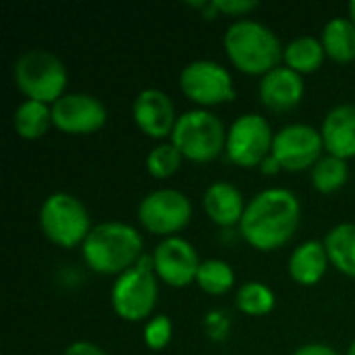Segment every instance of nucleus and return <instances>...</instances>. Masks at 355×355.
Instances as JSON below:
<instances>
[{
  "instance_id": "f03ea898",
  "label": "nucleus",
  "mask_w": 355,
  "mask_h": 355,
  "mask_svg": "<svg viewBox=\"0 0 355 355\" xmlns=\"http://www.w3.org/2000/svg\"><path fill=\"white\" fill-rule=\"evenodd\" d=\"M85 266L102 277H121L144 256L141 233L127 223L106 220L96 225L81 245Z\"/></svg>"
},
{
  "instance_id": "4be33fe9",
  "label": "nucleus",
  "mask_w": 355,
  "mask_h": 355,
  "mask_svg": "<svg viewBox=\"0 0 355 355\" xmlns=\"http://www.w3.org/2000/svg\"><path fill=\"white\" fill-rule=\"evenodd\" d=\"M331 264L345 277L355 279V223H341L324 237Z\"/></svg>"
},
{
  "instance_id": "b1692460",
  "label": "nucleus",
  "mask_w": 355,
  "mask_h": 355,
  "mask_svg": "<svg viewBox=\"0 0 355 355\" xmlns=\"http://www.w3.org/2000/svg\"><path fill=\"white\" fill-rule=\"evenodd\" d=\"M277 306L275 291L260 283V281H248L235 291V308L252 318L268 316Z\"/></svg>"
},
{
  "instance_id": "c756f323",
  "label": "nucleus",
  "mask_w": 355,
  "mask_h": 355,
  "mask_svg": "<svg viewBox=\"0 0 355 355\" xmlns=\"http://www.w3.org/2000/svg\"><path fill=\"white\" fill-rule=\"evenodd\" d=\"M62 355H108L100 345L92 343V341H75L71 343Z\"/></svg>"
},
{
  "instance_id": "cd10ccee",
  "label": "nucleus",
  "mask_w": 355,
  "mask_h": 355,
  "mask_svg": "<svg viewBox=\"0 0 355 355\" xmlns=\"http://www.w3.org/2000/svg\"><path fill=\"white\" fill-rule=\"evenodd\" d=\"M204 331L212 341H225L231 331V320L223 310H210L204 318Z\"/></svg>"
},
{
  "instance_id": "0eeeda50",
  "label": "nucleus",
  "mask_w": 355,
  "mask_h": 355,
  "mask_svg": "<svg viewBox=\"0 0 355 355\" xmlns=\"http://www.w3.org/2000/svg\"><path fill=\"white\" fill-rule=\"evenodd\" d=\"M40 229L44 237L62 250L81 248L94 229L83 202L67 191L50 193L40 206Z\"/></svg>"
},
{
  "instance_id": "72a5a7b5",
  "label": "nucleus",
  "mask_w": 355,
  "mask_h": 355,
  "mask_svg": "<svg viewBox=\"0 0 355 355\" xmlns=\"http://www.w3.org/2000/svg\"><path fill=\"white\" fill-rule=\"evenodd\" d=\"M345 355H355V339L352 341V345H349V349H347V354Z\"/></svg>"
},
{
  "instance_id": "412c9836",
  "label": "nucleus",
  "mask_w": 355,
  "mask_h": 355,
  "mask_svg": "<svg viewBox=\"0 0 355 355\" xmlns=\"http://www.w3.org/2000/svg\"><path fill=\"white\" fill-rule=\"evenodd\" d=\"M52 125V106L35 100H23L12 114V129L25 141H35L48 133Z\"/></svg>"
},
{
  "instance_id": "f8f14e48",
  "label": "nucleus",
  "mask_w": 355,
  "mask_h": 355,
  "mask_svg": "<svg viewBox=\"0 0 355 355\" xmlns=\"http://www.w3.org/2000/svg\"><path fill=\"white\" fill-rule=\"evenodd\" d=\"M108 121L104 102L92 94L67 92L52 104V125L67 135H92L98 133Z\"/></svg>"
},
{
  "instance_id": "f257e3e1",
  "label": "nucleus",
  "mask_w": 355,
  "mask_h": 355,
  "mask_svg": "<svg viewBox=\"0 0 355 355\" xmlns=\"http://www.w3.org/2000/svg\"><path fill=\"white\" fill-rule=\"evenodd\" d=\"M300 225V198L287 187H266L248 202L237 229L250 248L258 252H277L295 237Z\"/></svg>"
},
{
  "instance_id": "6e6552de",
  "label": "nucleus",
  "mask_w": 355,
  "mask_h": 355,
  "mask_svg": "<svg viewBox=\"0 0 355 355\" xmlns=\"http://www.w3.org/2000/svg\"><path fill=\"white\" fill-rule=\"evenodd\" d=\"M193 216L191 200L173 187H160L141 198L137 204L139 225L156 237H177Z\"/></svg>"
},
{
  "instance_id": "473e14b6",
  "label": "nucleus",
  "mask_w": 355,
  "mask_h": 355,
  "mask_svg": "<svg viewBox=\"0 0 355 355\" xmlns=\"http://www.w3.org/2000/svg\"><path fill=\"white\" fill-rule=\"evenodd\" d=\"M347 10H349V19H352V23L355 25V0L354 2H349V8H347Z\"/></svg>"
},
{
  "instance_id": "aec40b11",
  "label": "nucleus",
  "mask_w": 355,
  "mask_h": 355,
  "mask_svg": "<svg viewBox=\"0 0 355 355\" xmlns=\"http://www.w3.org/2000/svg\"><path fill=\"white\" fill-rule=\"evenodd\" d=\"M327 58V52H324V46L318 37L314 35H300V37H293L287 46H285V52H283V64L295 73H300L302 77L304 75H312L316 73L322 62Z\"/></svg>"
},
{
  "instance_id": "9b49d317",
  "label": "nucleus",
  "mask_w": 355,
  "mask_h": 355,
  "mask_svg": "<svg viewBox=\"0 0 355 355\" xmlns=\"http://www.w3.org/2000/svg\"><path fill=\"white\" fill-rule=\"evenodd\" d=\"M324 154L320 129L308 123H289L275 131L272 156L287 173L312 171Z\"/></svg>"
},
{
  "instance_id": "39448f33",
  "label": "nucleus",
  "mask_w": 355,
  "mask_h": 355,
  "mask_svg": "<svg viewBox=\"0 0 355 355\" xmlns=\"http://www.w3.org/2000/svg\"><path fill=\"white\" fill-rule=\"evenodd\" d=\"M168 141H173L185 160L208 164L225 154L227 129L214 112L206 108H191L179 114Z\"/></svg>"
},
{
  "instance_id": "2eb2a0df",
  "label": "nucleus",
  "mask_w": 355,
  "mask_h": 355,
  "mask_svg": "<svg viewBox=\"0 0 355 355\" xmlns=\"http://www.w3.org/2000/svg\"><path fill=\"white\" fill-rule=\"evenodd\" d=\"M306 83L304 77L285 64L266 73L258 83V98L264 108L272 112H289L304 100Z\"/></svg>"
},
{
  "instance_id": "1a4fd4ad",
  "label": "nucleus",
  "mask_w": 355,
  "mask_h": 355,
  "mask_svg": "<svg viewBox=\"0 0 355 355\" xmlns=\"http://www.w3.org/2000/svg\"><path fill=\"white\" fill-rule=\"evenodd\" d=\"M179 87L183 96L198 108H212L227 104L235 98L233 75L227 67L216 60L200 58L191 60L181 69Z\"/></svg>"
},
{
  "instance_id": "423d86ee",
  "label": "nucleus",
  "mask_w": 355,
  "mask_h": 355,
  "mask_svg": "<svg viewBox=\"0 0 355 355\" xmlns=\"http://www.w3.org/2000/svg\"><path fill=\"white\" fill-rule=\"evenodd\" d=\"M158 277L154 272L152 256L141 260L127 272L114 279L110 287V306L125 322H148L158 304Z\"/></svg>"
},
{
  "instance_id": "a878e982",
  "label": "nucleus",
  "mask_w": 355,
  "mask_h": 355,
  "mask_svg": "<svg viewBox=\"0 0 355 355\" xmlns=\"http://www.w3.org/2000/svg\"><path fill=\"white\" fill-rule=\"evenodd\" d=\"M181 152L173 146V141H160L146 156V171L154 179H171L183 164Z\"/></svg>"
},
{
  "instance_id": "393cba45",
  "label": "nucleus",
  "mask_w": 355,
  "mask_h": 355,
  "mask_svg": "<svg viewBox=\"0 0 355 355\" xmlns=\"http://www.w3.org/2000/svg\"><path fill=\"white\" fill-rule=\"evenodd\" d=\"M196 285L206 295H214V297L216 295H225L235 285V270L231 268L229 262L218 260V258L202 260L198 277H196Z\"/></svg>"
},
{
  "instance_id": "ddd939ff",
  "label": "nucleus",
  "mask_w": 355,
  "mask_h": 355,
  "mask_svg": "<svg viewBox=\"0 0 355 355\" xmlns=\"http://www.w3.org/2000/svg\"><path fill=\"white\" fill-rule=\"evenodd\" d=\"M152 262L158 281L173 289H183L196 283L202 264L193 243L181 235L162 239L152 252Z\"/></svg>"
},
{
  "instance_id": "c85d7f7f",
  "label": "nucleus",
  "mask_w": 355,
  "mask_h": 355,
  "mask_svg": "<svg viewBox=\"0 0 355 355\" xmlns=\"http://www.w3.org/2000/svg\"><path fill=\"white\" fill-rule=\"evenodd\" d=\"M212 2L218 15H227V17H245L260 6L258 0H212Z\"/></svg>"
},
{
  "instance_id": "5701e85b",
  "label": "nucleus",
  "mask_w": 355,
  "mask_h": 355,
  "mask_svg": "<svg viewBox=\"0 0 355 355\" xmlns=\"http://www.w3.org/2000/svg\"><path fill=\"white\" fill-rule=\"evenodd\" d=\"M310 179H312V187L318 193L331 196L337 193L339 189H343L349 181V166L347 160H341L337 156L324 154L314 168L310 171Z\"/></svg>"
},
{
  "instance_id": "4468645a",
  "label": "nucleus",
  "mask_w": 355,
  "mask_h": 355,
  "mask_svg": "<svg viewBox=\"0 0 355 355\" xmlns=\"http://www.w3.org/2000/svg\"><path fill=\"white\" fill-rule=\"evenodd\" d=\"M131 116L135 127L150 139L166 141L177 125V110L171 96L156 87L141 89L131 106Z\"/></svg>"
},
{
  "instance_id": "20e7f679",
  "label": "nucleus",
  "mask_w": 355,
  "mask_h": 355,
  "mask_svg": "<svg viewBox=\"0 0 355 355\" xmlns=\"http://www.w3.org/2000/svg\"><path fill=\"white\" fill-rule=\"evenodd\" d=\"M12 81L25 100L54 104L67 94L69 73L64 62L42 48L23 52L12 64Z\"/></svg>"
},
{
  "instance_id": "a211bd4d",
  "label": "nucleus",
  "mask_w": 355,
  "mask_h": 355,
  "mask_svg": "<svg viewBox=\"0 0 355 355\" xmlns=\"http://www.w3.org/2000/svg\"><path fill=\"white\" fill-rule=\"evenodd\" d=\"M329 266H331L329 252L324 248V241H318V239H308L300 243L291 252L289 262H287L291 281L302 287L318 285L324 279Z\"/></svg>"
},
{
  "instance_id": "f3484780",
  "label": "nucleus",
  "mask_w": 355,
  "mask_h": 355,
  "mask_svg": "<svg viewBox=\"0 0 355 355\" xmlns=\"http://www.w3.org/2000/svg\"><path fill=\"white\" fill-rule=\"evenodd\" d=\"M324 152L341 160L355 158V106L339 104L331 108L320 127Z\"/></svg>"
},
{
  "instance_id": "7c9ffc66",
  "label": "nucleus",
  "mask_w": 355,
  "mask_h": 355,
  "mask_svg": "<svg viewBox=\"0 0 355 355\" xmlns=\"http://www.w3.org/2000/svg\"><path fill=\"white\" fill-rule=\"evenodd\" d=\"M291 355H339L331 345L327 343H308L302 345L300 349H295Z\"/></svg>"
},
{
  "instance_id": "9d476101",
  "label": "nucleus",
  "mask_w": 355,
  "mask_h": 355,
  "mask_svg": "<svg viewBox=\"0 0 355 355\" xmlns=\"http://www.w3.org/2000/svg\"><path fill=\"white\" fill-rule=\"evenodd\" d=\"M275 131L266 116L248 112L237 116L227 129V158L239 168H260V164L272 154Z\"/></svg>"
},
{
  "instance_id": "dca6fc26",
  "label": "nucleus",
  "mask_w": 355,
  "mask_h": 355,
  "mask_svg": "<svg viewBox=\"0 0 355 355\" xmlns=\"http://www.w3.org/2000/svg\"><path fill=\"white\" fill-rule=\"evenodd\" d=\"M202 208L210 223L220 229H233L239 227L248 204L239 187L229 181H214L204 191Z\"/></svg>"
},
{
  "instance_id": "7ed1b4c3",
  "label": "nucleus",
  "mask_w": 355,
  "mask_h": 355,
  "mask_svg": "<svg viewBox=\"0 0 355 355\" xmlns=\"http://www.w3.org/2000/svg\"><path fill=\"white\" fill-rule=\"evenodd\" d=\"M229 62L243 75L264 77L283 62L285 46L279 35L264 23L254 19L233 21L223 37Z\"/></svg>"
},
{
  "instance_id": "2f4dec72",
  "label": "nucleus",
  "mask_w": 355,
  "mask_h": 355,
  "mask_svg": "<svg viewBox=\"0 0 355 355\" xmlns=\"http://www.w3.org/2000/svg\"><path fill=\"white\" fill-rule=\"evenodd\" d=\"M283 168H281V164H279V160L270 154L262 164H260V173L264 175V177H275V175H279Z\"/></svg>"
},
{
  "instance_id": "6ab92c4d",
  "label": "nucleus",
  "mask_w": 355,
  "mask_h": 355,
  "mask_svg": "<svg viewBox=\"0 0 355 355\" xmlns=\"http://www.w3.org/2000/svg\"><path fill=\"white\" fill-rule=\"evenodd\" d=\"M327 58L339 64H347L355 60V25L349 17L331 19L320 35Z\"/></svg>"
},
{
  "instance_id": "bb28decb",
  "label": "nucleus",
  "mask_w": 355,
  "mask_h": 355,
  "mask_svg": "<svg viewBox=\"0 0 355 355\" xmlns=\"http://www.w3.org/2000/svg\"><path fill=\"white\" fill-rule=\"evenodd\" d=\"M173 339V322L168 316L164 314H156L152 316L146 327H144V343L148 349L152 352H162L168 347Z\"/></svg>"
}]
</instances>
